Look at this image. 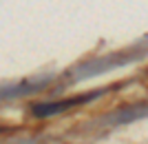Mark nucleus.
Masks as SVG:
<instances>
[{"mask_svg": "<svg viewBox=\"0 0 148 144\" xmlns=\"http://www.w3.org/2000/svg\"><path fill=\"white\" fill-rule=\"evenodd\" d=\"M99 93H91V95H77V98H69V100H60V102H53V104H38L33 107V115H53V113H60L64 109H71L75 104H84V102H91L95 100Z\"/></svg>", "mask_w": 148, "mask_h": 144, "instance_id": "f257e3e1", "label": "nucleus"}]
</instances>
